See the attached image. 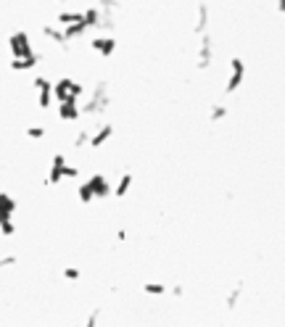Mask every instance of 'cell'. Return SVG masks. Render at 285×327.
Returning a JSON list of instances; mask_svg holds the SVG:
<instances>
[{"label": "cell", "instance_id": "cell-1", "mask_svg": "<svg viewBox=\"0 0 285 327\" xmlns=\"http://www.w3.org/2000/svg\"><path fill=\"white\" fill-rule=\"evenodd\" d=\"M82 95V84L71 77H61L58 82H53V98L58 103H77Z\"/></svg>", "mask_w": 285, "mask_h": 327}, {"label": "cell", "instance_id": "cell-2", "mask_svg": "<svg viewBox=\"0 0 285 327\" xmlns=\"http://www.w3.org/2000/svg\"><path fill=\"white\" fill-rule=\"evenodd\" d=\"M230 66H232V74H230V80H227V87H224V93H235V90L241 87L243 77H245V66H243L241 58H232Z\"/></svg>", "mask_w": 285, "mask_h": 327}, {"label": "cell", "instance_id": "cell-3", "mask_svg": "<svg viewBox=\"0 0 285 327\" xmlns=\"http://www.w3.org/2000/svg\"><path fill=\"white\" fill-rule=\"evenodd\" d=\"M90 48H93L98 56H111L114 48H116V40L111 35H95L93 40H90Z\"/></svg>", "mask_w": 285, "mask_h": 327}, {"label": "cell", "instance_id": "cell-4", "mask_svg": "<svg viewBox=\"0 0 285 327\" xmlns=\"http://www.w3.org/2000/svg\"><path fill=\"white\" fill-rule=\"evenodd\" d=\"M145 293H148V296H166V285H161V283H145Z\"/></svg>", "mask_w": 285, "mask_h": 327}, {"label": "cell", "instance_id": "cell-5", "mask_svg": "<svg viewBox=\"0 0 285 327\" xmlns=\"http://www.w3.org/2000/svg\"><path fill=\"white\" fill-rule=\"evenodd\" d=\"M27 137H29V140H42V137H45V127H29Z\"/></svg>", "mask_w": 285, "mask_h": 327}, {"label": "cell", "instance_id": "cell-6", "mask_svg": "<svg viewBox=\"0 0 285 327\" xmlns=\"http://www.w3.org/2000/svg\"><path fill=\"white\" fill-rule=\"evenodd\" d=\"M63 277H66V280H80L82 272L80 269H71V266H69V269H63Z\"/></svg>", "mask_w": 285, "mask_h": 327}, {"label": "cell", "instance_id": "cell-7", "mask_svg": "<svg viewBox=\"0 0 285 327\" xmlns=\"http://www.w3.org/2000/svg\"><path fill=\"white\" fill-rule=\"evenodd\" d=\"M277 8H280L283 14H285V0H280V3H277Z\"/></svg>", "mask_w": 285, "mask_h": 327}]
</instances>
